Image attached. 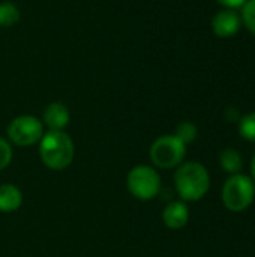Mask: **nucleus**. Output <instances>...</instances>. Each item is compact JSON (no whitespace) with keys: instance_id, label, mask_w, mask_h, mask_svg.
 Instances as JSON below:
<instances>
[{"instance_id":"f257e3e1","label":"nucleus","mask_w":255,"mask_h":257,"mask_svg":"<svg viewBox=\"0 0 255 257\" xmlns=\"http://www.w3.org/2000/svg\"><path fill=\"white\" fill-rule=\"evenodd\" d=\"M174 187L183 202L201 200L210 188V175L198 161H183L174 173Z\"/></svg>"},{"instance_id":"f03ea898","label":"nucleus","mask_w":255,"mask_h":257,"mask_svg":"<svg viewBox=\"0 0 255 257\" xmlns=\"http://www.w3.org/2000/svg\"><path fill=\"white\" fill-rule=\"evenodd\" d=\"M39 157L51 170H65L75 157V145L68 133L48 130L39 142Z\"/></svg>"},{"instance_id":"7ed1b4c3","label":"nucleus","mask_w":255,"mask_h":257,"mask_svg":"<svg viewBox=\"0 0 255 257\" xmlns=\"http://www.w3.org/2000/svg\"><path fill=\"white\" fill-rule=\"evenodd\" d=\"M221 199L230 212L246 211L255 199V184L251 176L243 173L230 175V178L224 182Z\"/></svg>"},{"instance_id":"20e7f679","label":"nucleus","mask_w":255,"mask_h":257,"mask_svg":"<svg viewBox=\"0 0 255 257\" xmlns=\"http://www.w3.org/2000/svg\"><path fill=\"white\" fill-rule=\"evenodd\" d=\"M153 166L159 169H174L180 166L186 157V145L174 134L158 137L149 151Z\"/></svg>"},{"instance_id":"39448f33","label":"nucleus","mask_w":255,"mask_h":257,"mask_svg":"<svg viewBox=\"0 0 255 257\" xmlns=\"http://www.w3.org/2000/svg\"><path fill=\"white\" fill-rule=\"evenodd\" d=\"M126 187L131 196L138 200L147 202L159 194L161 176L155 167L140 164L129 170L126 178Z\"/></svg>"},{"instance_id":"423d86ee","label":"nucleus","mask_w":255,"mask_h":257,"mask_svg":"<svg viewBox=\"0 0 255 257\" xmlns=\"http://www.w3.org/2000/svg\"><path fill=\"white\" fill-rule=\"evenodd\" d=\"M9 143L26 148L41 142L44 136V123L32 114H21L12 119L8 125Z\"/></svg>"},{"instance_id":"0eeeda50","label":"nucleus","mask_w":255,"mask_h":257,"mask_svg":"<svg viewBox=\"0 0 255 257\" xmlns=\"http://www.w3.org/2000/svg\"><path fill=\"white\" fill-rule=\"evenodd\" d=\"M242 26V18L234 9H222L212 20V29L219 38L234 36Z\"/></svg>"},{"instance_id":"6e6552de","label":"nucleus","mask_w":255,"mask_h":257,"mask_svg":"<svg viewBox=\"0 0 255 257\" xmlns=\"http://www.w3.org/2000/svg\"><path fill=\"white\" fill-rule=\"evenodd\" d=\"M162 221L168 229L173 230H179L185 227L189 221V209L186 202L176 200L168 203L162 212Z\"/></svg>"},{"instance_id":"1a4fd4ad","label":"nucleus","mask_w":255,"mask_h":257,"mask_svg":"<svg viewBox=\"0 0 255 257\" xmlns=\"http://www.w3.org/2000/svg\"><path fill=\"white\" fill-rule=\"evenodd\" d=\"M69 120H71V113H69L68 107L59 101L48 104L47 108L44 110V122L42 123L47 125L48 130L65 131Z\"/></svg>"},{"instance_id":"9d476101","label":"nucleus","mask_w":255,"mask_h":257,"mask_svg":"<svg viewBox=\"0 0 255 257\" xmlns=\"http://www.w3.org/2000/svg\"><path fill=\"white\" fill-rule=\"evenodd\" d=\"M23 205V193L14 184H2L0 185V212L11 214L21 208Z\"/></svg>"},{"instance_id":"9b49d317","label":"nucleus","mask_w":255,"mask_h":257,"mask_svg":"<svg viewBox=\"0 0 255 257\" xmlns=\"http://www.w3.org/2000/svg\"><path fill=\"white\" fill-rule=\"evenodd\" d=\"M219 166L228 175H236L243 169V158L236 149L227 148L219 154Z\"/></svg>"},{"instance_id":"f8f14e48","label":"nucleus","mask_w":255,"mask_h":257,"mask_svg":"<svg viewBox=\"0 0 255 257\" xmlns=\"http://www.w3.org/2000/svg\"><path fill=\"white\" fill-rule=\"evenodd\" d=\"M20 21V9L11 2L0 3V27H12Z\"/></svg>"},{"instance_id":"ddd939ff","label":"nucleus","mask_w":255,"mask_h":257,"mask_svg":"<svg viewBox=\"0 0 255 257\" xmlns=\"http://www.w3.org/2000/svg\"><path fill=\"white\" fill-rule=\"evenodd\" d=\"M239 134L243 140L255 143V111L248 113L239 120Z\"/></svg>"},{"instance_id":"4468645a","label":"nucleus","mask_w":255,"mask_h":257,"mask_svg":"<svg viewBox=\"0 0 255 257\" xmlns=\"http://www.w3.org/2000/svg\"><path fill=\"white\" fill-rule=\"evenodd\" d=\"M197 134H198V130H197V126L192 122H182V123H179L177 128H176V133H174V136L179 137L185 145L192 143L197 139Z\"/></svg>"},{"instance_id":"2eb2a0df","label":"nucleus","mask_w":255,"mask_h":257,"mask_svg":"<svg viewBox=\"0 0 255 257\" xmlns=\"http://www.w3.org/2000/svg\"><path fill=\"white\" fill-rule=\"evenodd\" d=\"M242 23L246 26V29L255 36V0H248L242 6Z\"/></svg>"},{"instance_id":"dca6fc26","label":"nucleus","mask_w":255,"mask_h":257,"mask_svg":"<svg viewBox=\"0 0 255 257\" xmlns=\"http://www.w3.org/2000/svg\"><path fill=\"white\" fill-rule=\"evenodd\" d=\"M12 155H14V152H12V146H11L9 140L0 137V170L6 169L11 164Z\"/></svg>"},{"instance_id":"f3484780","label":"nucleus","mask_w":255,"mask_h":257,"mask_svg":"<svg viewBox=\"0 0 255 257\" xmlns=\"http://www.w3.org/2000/svg\"><path fill=\"white\" fill-rule=\"evenodd\" d=\"M248 0H218V3H221L222 6H225L227 9H236L240 8L246 3Z\"/></svg>"},{"instance_id":"a211bd4d","label":"nucleus","mask_w":255,"mask_h":257,"mask_svg":"<svg viewBox=\"0 0 255 257\" xmlns=\"http://www.w3.org/2000/svg\"><path fill=\"white\" fill-rule=\"evenodd\" d=\"M240 114H239V110H236L234 107H231V108H228L227 111H225V119L228 120V122H239L240 120Z\"/></svg>"},{"instance_id":"6ab92c4d","label":"nucleus","mask_w":255,"mask_h":257,"mask_svg":"<svg viewBox=\"0 0 255 257\" xmlns=\"http://www.w3.org/2000/svg\"><path fill=\"white\" fill-rule=\"evenodd\" d=\"M251 179L255 184V155L254 158H252V161H251Z\"/></svg>"}]
</instances>
